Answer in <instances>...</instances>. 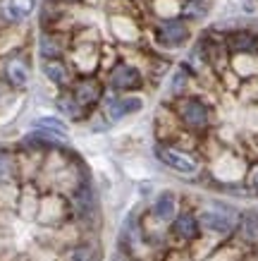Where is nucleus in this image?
<instances>
[{"instance_id": "obj_1", "label": "nucleus", "mask_w": 258, "mask_h": 261, "mask_svg": "<svg viewBox=\"0 0 258 261\" xmlns=\"http://www.w3.org/2000/svg\"><path fill=\"white\" fill-rule=\"evenodd\" d=\"M239 211L232 208L230 204H222V201H211L201 208L198 214V223L206 232L211 235H218V238H227L237 232V225H239Z\"/></svg>"}, {"instance_id": "obj_2", "label": "nucleus", "mask_w": 258, "mask_h": 261, "mask_svg": "<svg viewBox=\"0 0 258 261\" xmlns=\"http://www.w3.org/2000/svg\"><path fill=\"white\" fill-rule=\"evenodd\" d=\"M156 156L163 166H167L170 170H175V173H180V175H187V177H194L201 170V163H198V159H196L194 153H189L184 149H177V146H170V144H158Z\"/></svg>"}, {"instance_id": "obj_3", "label": "nucleus", "mask_w": 258, "mask_h": 261, "mask_svg": "<svg viewBox=\"0 0 258 261\" xmlns=\"http://www.w3.org/2000/svg\"><path fill=\"white\" fill-rule=\"evenodd\" d=\"M177 118L184 127L201 132V129H208V125H211V108L201 98L187 96V98L177 101Z\"/></svg>"}, {"instance_id": "obj_4", "label": "nucleus", "mask_w": 258, "mask_h": 261, "mask_svg": "<svg viewBox=\"0 0 258 261\" xmlns=\"http://www.w3.org/2000/svg\"><path fill=\"white\" fill-rule=\"evenodd\" d=\"M70 91H72V96L84 106L86 111H91L94 106H98V103L103 101V96H105L103 84L96 80V77H81V80H77L72 84Z\"/></svg>"}, {"instance_id": "obj_5", "label": "nucleus", "mask_w": 258, "mask_h": 261, "mask_svg": "<svg viewBox=\"0 0 258 261\" xmlns=\"http://www.w3.org/2000/svg\"><path fill=\"white\" fill-rule=\"evenodd\" d=\"M108 82L112 89H118V91H134V89H139L144 84L141 80V72L129 63H118L108 74Z\"/></svg>"}, {"instance_id": "obj_6", "label": "nucleus", "mask_w": 258, "mask_h": 261, "mask_svg": "<svg viewBox=\"0 0 258 261\" xmlns=\"http://www.w3.org/2000/svg\"><path fill=\"white\" fill-rule=\"evenodd\" d=\"M103 111L108 115V120L118 122L129 113L141 111V98H129V96H103Z\"/></svg>"}, {"instance_id": "obj_7", "label": "nucleus", "mask_w": 258, "mask_h": 261, "mask_svg": "<svg viewBox=\"0 0 258 261\" xmlns=\"http://www.w3.org/2000/svg\"><path fill=\"white\" fill-rule=\"evenodd\" d=\"M170 232H172V238H177L180 242H194V240L201 235L198 216L191 214V211H182V214H177V218L170 223Z\"/></svg>"}, {"instance_id": "obj_8", "label": "nucleus", "mask_w": 258, "mask_h": 261, "mask_svg": "<svg viewBox=\"0 0 258 261\" xmlns=\"http://www.w3.org/2000/svg\"><path fill=\"white\" fill-rule=\"evenodd\" d=\"M156 36L163 46H182L189 39V27L182 19H165L156 27Z\"/></svg>"}, {"instance_id": "obj_9", "label": "nucleus", "mask_w": 258, "mask_h": 261, "mask_svg": "<svg viewBox=\"0 0 258 261\" xmlns=\"http://www.w3.org/2000/svg\"><path fill=\"white\" fill-rule=\"evenodd\" d=\"M36 0H0V19L5 24H19L34 12Z\"/></svg>"}, {"instance_id": "obj_10", "label": "nucleus", "mask_w": 258, "mask_h": 261, "mask_svg": "<svg viewBox=\"0 0 258 261\" xmlns=\"http://www.w3.org/2000/svg\"><path fill=\"white\" fill-rule=\"evenodd\" d=\"M72 211L79 221H91L96 216V194L91 185H81L74 194H72Z\"/></svg>"}, {"instance_id": "obj_11", "label": "nucleus", "mask_w": 258, "mask_h": 261, "mask_svg": "<svg viewBox=\"0 0 258 261\" xmlns=\"http://www.w3.org/2000/svg\"><path fill=\"white\" fill-rule=\"evenodd\" d=\"M29 63H26V58L22 56H12L5 60V67H3V74H5V80H8L10 87L15 89H24L29 84Z\"/></svg>"}, {"instance_id": "obj_12", "label": "nucleus", "mask_w": 258, "mask_h": 261, "mask_svg": "<svg viewBox=\"0 0 258 261\" xmlns=\"http://www.w3.org/2000/svg\"><path fill=\"white\" fill-rule=\"evenodd\" d=\"M151 214L160 223H172L177 218V194L175 192H160L156 197V201H153Z\"/></svg>"}, {"instance_id": "obj_13", "label": "nucleus", "mask_w": 258, "mask_h": 261, "mask_svg": "<svg viewBox=\"0 0 258 261\" xmlns=\"http://www.w3.org/2000/svg\"><path fill=\"white\" fill-rule=\"evenodd\" d=\"M43 74L60 89H72V72L63 60H43Z\"/></svg>"}, {"instance_id": "obj_14", "label": "nucleus", "mask_w": 258, "mask_h": 261, "mask_svg": "<svg viewBox=\"0 0 258 261\" xmlns=\"http://www.w3.org/2000/svg\"><path fill=\"white\" fill-rule=\"evenodd\" d=\"M237 235L244 245L258 247V211H244L239 216V225H237Z\"/></svg>"}, {"instance_id": "obj_15", "label": "nucleus", "mask_w": 258, "mask_h": 261, "mask_svg": "<svg viewBox=\"0 0 258 261\" xmlns=\"http://www.w3.org/2000/svg\"><path fill=\"white\" fill-rule=\"evenodd\" d=\"M58 108H60V113H65L70 120H84L86 118V108L81 106V103L72 96V91L67 89L65 94H60V98H58Z\"/></svg>"}, {"instance_id": "obj_16", "label": "nucleus", "mask_w": 258, "mask_h": 261, "mask_svg": "<svg viewBox=\"0 0 258 261\" xmlns=\"http://www.w3.org/2000/svg\"><path fill=\"white\" fill-rule=\"evenodd\" d=\"M39 50L43 60H60L63 58V43L53 34H43L39 41Z\"/></svg>"}, {"instance_id": "obj_17", "label": "nucleus", "mask_w": 258, "mask_h": 261, "mask_svg": "<svg viewBox=\"0 0 258 261\" xmlns=\"http://www.w3.org/2000/svg\"><path fill=\"white\" fill-rule=\"evenodd\" d=\"M70 261H101V249L94 242H81L70 249Z\"/></svg>"}, {"instance_id": "obj_18", "label": "nucleus", "mask_w": 258, "mask_h": 261, "mask_svg": "<svg viewBox=\"0 0 258 261\" xmlns=\"http://www.w3.org/2000/svg\"><path fill=\"white\" fill-rule=\"evenodd\" d=\"M15 173H17L15 159H12L10 153H5V151H0V185H3V182H10L15 177Z\"/></svg>"}, {"instance_id": "obj_19", "label": "nucleus", "mask_w": 258, "mask_h": 261, "mask_svg": "<svg viewBox=\"0 0 258 261\" xmlns=\"http://www.w3.org/2000/svg\"><path fill=\"white\" fill-rule=\"evenodd\" d=\"M39 127H43V129H48V132H53V135L60 137V139L67 135V127H65L60 120H55V118H41L39 120Z\"/></svg>"}, {"instance_id": "obj_20", "label": "nucleus", "mask_w": 258, "mask_h": 261, "mask_svg": "<svg viewBox=\"0 0 258 261\" xmlns=\"http://www.w3.org/2000/svg\"><path fill=\"white\" fill-rule=\"evenodd\" d=\"M232 46L251 50V48H256V39H253L251 34H237V36H232Z\"/></svg>"}, {"instance_id": "obj_21", "label": "nucleus", "mask_w": 258, "mask_h": 261, "mask_svg": "<svg viewBox=\"0 0 258 261\" xmlns=\"http://www.w3.org/2000/svg\"><path fill=\"white\" fill-rule=\"evenodd\" d=\"M182 84H184V72H177V77H175V82H172V94H180Z\"/></svg>"}, {"instance_id": "obj_22", "label": "nucleus", "mask_w": 258, "mask_h": 261, "mask_svg": "<svg viewBox=\"0 0 258 261\" xmlns=\"http://www.w3.org/2000/svg\"><path fill=\"white\" fill-rule=\"evenodd\" d=\"M251 182H253V187L258 190V168H256V173H253V177H251Z\"/></svg>"}]
</instances>
